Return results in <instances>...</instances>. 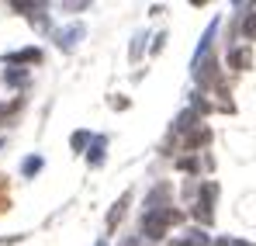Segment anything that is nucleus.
Instances as JSON below:
<instances>
[{"label": "nucleus", "mask_w": 256, "mask_h": 246, "mask_svg": "<svg viewBox=\"0 0 256 246\" xmlns=\"http://www.w3.org/2000/svg\"><path fill=\"white\" fill-rule=\"evenodd\" d=\"M4 80H7V83H14V87H21V83L28 80V77H24V73H18V70H7V73H4Z\"/></svg>", "instance_id": "6e6552de"}, {"label": "nucleus", "mask_w": 256, "mask_h": 246, "mask_svg": "<svg viewBox=\"0 0 256 246\" xmlns=\"http://www.w3.org/2000/svg\"><path fill=\"white\" fill-rule=\"evenodd\" d=\"M104 146H108V139H104V135H97V139H94V156H90V163H94V166L104 163Z\"/></svg>", "instance_id": "7ed1b4c3"}, {"label": "nucleus", "mask_w": 256, "mask_h": 246, "mask_svg": "<svg viewBox=\"0 0 256 246\" xmlns=\"http://www.w3.org/2000/svg\"><path fill=\"white\" fill-rule=\"evenodd\" d=\"M97 246H108V243H104V239H100V243H97Z\"/></svg>", "instance_id": "9b49d317"}, {"label": "nucleus", "mask_w": 256, "mask_h": 246, "mask_svg": "<svg viewBox=\"0 0 256 246\" xmlns=\"http://www.w3.org/2000/svg\"><path fill=\"white\" fill-rule=\"evenodd\" d=\"M80 39H84V28H80V25H73V28H66V32H59V35H56V45L70 52V49H76V42H80Z\"/></svg>", "instance_id": "f03ea898"}, {"label": "nucleus", "mask_w": 256, "mask_h": 246, "mask_svg": "<svg viewBox=\"0 0 256 246\" xmlns=\"http://www.w3.org/2000/svg\"><path fill=\"white\" fill-rule=\"evenodd\" d=\"M38 170H42V156H28V160L21 163V173H24V177H35Z\"/></svg>", "instance_id": "20e7f679"}, {"label": "nucleus", "mask_w": 256, "mask_h": 246, "mask_svg": "<svg viewBox=\"0 0 256 246\" xmlns=\"http://www.w3.org/2000/svg\"><path fill=\"white\" fill-rule=\"evenodd\" d=\"M7 66H18V63H42V49H21V52H10L4 56Z\"/></svg>", "instance_id": "f257e3e1"}, {"label": "nucleus", "mask_w": 256, "mask_h": 246, "mask_svg": "<svg viewBox=\"0 0 256 246\" xmlns=\"http://www.w3.org/2000/svg\"><path fill=\"white\" fill-rule=\"evenodd\" d=\"M122 246H138V239H125V243H122Z\"/></svg>", "instance_id": "9d476101"}, {"label": "nucleus", "mask_w": 256, "mask_h": 246, "mask_svg": "<svg viewBox=\"0 0 256 246\" xmlns=\"http://www.w3.org/2000/svg\"><path fill=\"white\" fill-rule=\"evenodd\" d=\"M173 246H208V236H204V232H194V236H187V239H176Z\"/></svg>", "instance_id": "423d86ee"}, {"label": "nucleus", "mask_w": 256, "mask_h": 246, "mask_svg": "<svg viewBox=\"0 0 256 246\" xmlns=\"http://www.w3.org/2000/svg\"><path fill=\"white\" fill-rule=\"evenodd\" d=\"M212 194H214V184H208V198H212ZM194 211H198V218H204V222L212 218V205H208V201H204V205H198Z\"/></svg>", "instance_id": "0eeeda50"}, {"label": "nucleus", "mask_w": 256, "mask_h": 246, "mask_svg": "<svg viewBox=\"0 0 256 246\" xmlns=\"http://www.w3.org/2000/svg\"><path fill=\"white\" fill-rule=\"evenodd\" d=\"M86 142V132H76V135H73V146H76V149H80V146H84Z\"/></svg>", "instance_id": "1a4fd4ad"}, {"label": "nucleus", "mask_w": 256, "mask_h": 246, "mask_svg": "<svg viewBox=\"0 0 256 246\" xmlns=\"http://www.w3.org/2000/svg\"><path fill=\"white\" fill-rule=\"evenodd\" d=\"M228 59H232L239 70H246V66H250V49H232V52H228Z\"/></svg>", "instance_id": "39448f33"}]
</instances>
